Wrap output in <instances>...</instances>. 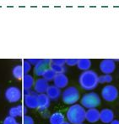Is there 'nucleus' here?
Instances as JSON below:
<instances>
[{
    "instance_id": "nucleus-24",
    "label": "nucleus",
    "mask_w": 119,
    "mask_h": 124,
    "mask_svg": "<svg viewBox=\"0 0 119 124\" xmlns=\"http://www.w3.org/2000/svg\"><path fill=\"white\" fill-rule=\"evenodd\" d=\"M21 65H22V69H23L24 75L28 74V73L30 71V70H31V65L27 61H24Z\"/></svg>"
},
{
    "instance_id": "nucleus-27",
    "label": "nucleus",
    "mask_w": 119,
    "mask_h": 124,
    "mask_svg": "<svg viewBox=\"0 0 119 124\" xmlns=\"http://www.w3.org/2000/svg\"><path fill=\"white\" fill-rule=\"evenodd\" d=\"M66 59H53L51 60V64H54V65H65Z\"/></svg>"
},
{
    "instance_id": "nucleus-32",
    "label": "nucleus",
    "mask_w": 119,
    "mask_h": 124,
    "mask_svg": "<svg viewBox=\"0 0 119 124\" xmlns=\"http://www.w3.org/2000/svg\"><path fill=\"white\" fill-rule=\"evenodd\" d=\"M80 124H85V123H80Z\"/></svg>"
},
{
    "instance_id": "nucleus-3",
    "label": "nucleus",
    "mask_w": 119,
    "mask_h": 124,
    "mask_svg": "<svg viewBox=\"0 0 119 124\" xmlns=\"http://www.w3.org/2000/svg\"><path fill=\"white\" fill-rule=\"evenodd\" d=\"M62 100L67 105H74L79 100V91L76 86H67L62 92Z\"/></svg>"
},
{
    "instance_id": "nucleus-11",
    "label": "nucleus",
    "mask_w": 119,
    "mask_h": 124,
    "mask_svg": "<svg viewBox=\"0 0 119 124\" xmlns=\"http://www.w3.org/2000/svg\"><path fill=\"white\" fill-rule=\"evenodd\" d=\"M51 104V100L48 98V96L46 95V93L44 94H38L37 96V108L38 110L44 112L47 109H48V107H50Z\"/></svg>"
},
{
    "instance_id": "nucleus-2",
    "label": "nucleus",
    "mask_w": 119,
    "mask_h": 124,
    "mask_svg": "<svg viewBox=\"0 0 119 124\" xmlns=\"http://www.w3.org/2000/svg\"><path fill=\"white\" fill-rule=\"evenodd\" d=\"M66 118L71 124H80L85 121V109L80 104L72 105L66 112Z\"/></svg>"
},
{
    "instance_id": "nucleus-15",
    "label": "nucleus",
    "mask_w": 119,
    "mask_h": 124,
    "mask_svg": "<svg viewBox=\"0 0 119 124\" xmlns=\"http://www.w3.org/2000/svg\"><path fill=\"white\" fill-rule=\"evenodd\" d=\"M46 95L48 96V98L51 101H57L62 96L61 89L58 88L54 85H49L48 88H47V92H46Z\"/></svg>"
},
{
    "instance_id": "nucleus-1",
    "label": "nucleus",
    "mask_w": 119,
    "mask_h": 124,
    "mask_svg": "<svg viewBox=\"0 0 119 124\" xmlns=\"http://www.w3.org/2000/svg\"><path fill=\"white\" fill-rule=\"evenodd\" d=\"M98 75L96 71L89 70L83 71L79 76V84L85 91H92L98 85Z\"/></svg>"
},
{
    "instance_id": "nucleus-10",
    "label": "nucleus",
    "mask_w": 119,
    "mask_h": 124,
    "mask_svg": "<svg viewBox=\"0 0 119 124\" xmlns=\"http://www.w3.org/2000/svg\"><path fill=\"white\" fill-rule=\"evenodd\" d=\"M114 120V112L111 109L104 108L101 111H100V117L99 121H100L103 123L110 124Z\"/></svg>"
},
{
    "instance_id": "nucleus-12",
    "label": "nucleus",
    "mask_w": 119,
    "mask_h": 124,
    "mask_svg": "<svg viewBox=\"0 0 119 124\" xmlns=\"http://www.w3.org/2000/svg\"><path fill=\"white\" fill-rule=\"evenodd\" d=\"M48 86L49 84L47 81H45L43 78H39L35 81L33 88H34V92L37 94H44L47 92Z\"/></svg>"
},
{
    "instance_id": "nucleus-7",
    "label": "nucleus",
    "mask_w": 119,
    "mask_h": 124,
    "mask_svg": "<svg viewBox=\"0 0 119 124\" xmlns=\"http://www.w3.org/2000/svg\"><path fill=\"white\" fill-rule=\"evenodd\" d=\"M100 70L103 75H111L116 70V62L111 59L102 60L100 63Z\"/></svg>"
},
{
    "instance_id": "nucleus-25",
    "label": "nucleus",
    "mask_w": 119,
    "mask_h": 124,
    "mask_svg": "<svg viewBox=\"0 0 119 124\" xmlns=\"http://www.w3.org/2000/svg\"><path fill=\"white\" fill-rule=\"evenodd\" d=\"M3 124H20L19 122L16 120V118L12 117L10 116H8L4 118L3 122Z\"/></svg>"
},
{
    "instance_id": "nucleus-5",
    "label": "nucleus",
    "mask_w": 119,
    "mask_h": 124,
    "mask_svg": "<svg viewBox=\"0 0 119 124\" xmlns=\"http://www.w3.org/2000/svg\"><path fill=\"white\" fill-rule=\"evenodd\" d=\"M4 96L7 101L10 103H16L20 101L22 97V92L19 87L11 85L6 89L4 92Z\"/></svg>"
},
{
    "instance_id": "nucleus-6",
    "label": "nucleus",
    "mask_w": 119,
    "mask_h": 124,
    "mask_svg": "<svg viewBox=\"0 0 119 124\" xmlns=\"http://www.w3.org/2000/svg\"><path fill=\"white\" fill-rule=\"evenodd\" d=\"M101 97L108 102H112L116 101L118 97V90L115 85H107L104 86L101 90Z\"/></svg>"
},
{
    "instance_id": "nucleus-28",
    "label": "nucleus",
    "mask_w": 119,
    "mask_h": 124,
    "mask_svg": "<svg viewBox=\"0 0 119 124\" xmlns=\"http://www.w3.org/2000/svg\"><path fill=\"white\" fill-rule=\"evenodd\" d=\"M78 61H79V59H66L65 65H69V66H74V65H77Z\"/></svg>"
},
{
    "instance_id": "nucleus-4",
    "label": "nucleus",
    "mask_w": 119,
    "mask_h": 124,
    "mask_svg": "<svg viewBox=\"0 0 119 124\" xmlns=\"http://www.w3.org/2000/svg\"><path fill=\"white\" fill-rule=\"evenodd\" d=\"M80 101H81L80 105L85 109H90L96 108V107H98L101 102V99H100V96L98 95V93L91 92L84 95Z\"/></svg>"
},
{
    "instance_id": "nucleus-8",
    "label": "nucleus",
    "mask_w": 119,
    "mask_h": 124,
    "mask_svg": "<svg viewBox=\"0 0 119 124\" xmlns=\"http://www.w3.org/2000/svg\"><path fill=\"white\" fill-rule=\"evenodd\" d=\"M51 60L49 59H40L36 65L34 66V73L37 76H42L43 73L48 68H50Z\"/></svg>"
},
{
    "instance_id": "nucleus-31",
    "label": "nucleus",
    "mask_w": 119,
    "mask_h": 124,
    "mask_svg": "<svg viewBox=\"0 0 119 124\" xmlns=\"http://www.w3.org/2000/svg\"><path fill=\"white\" fill-rule=\"evenodd\" d=\"M62 124H71V123H69L68 121H64V122H63V123H62Z\"/></svg>"
},
{
    "instance_id": "nucleus-22",
    "label": "nucleus",
    "mask_w": 119,
    "mask_h": 124,
    "mask_svg": "<svg viewBox=\"0 0 119 124\" xmlns=\"http://www.w3.org/2000/svg\"><path fill=\"white\" fill-rule=\"evenodd\" d=\"M55 76H56V74H55L50 68H48L45 72L43 73L42 78L45 80V81H47V82H49V81H53Z\"/></svg>"
},
{
    "instance_id": "nucleus-17",
    "label": "nucleus",
    "mask_w": 119,
    "mask_h": 124,
    "mask_svg": "<svg viewBox=\"0 0 119 124\" xmlns=\"http://www.w3.org/2000/svg\"><path fill=\"white\" fill-rule=\"evenodd\" d=\"M64 121L65 116L61 112H55L49 117L50 124H62Z\"/></svg>"
},
{
    "instance_id": "nucleus-18",
    "label": "nucleus",
    "mask_w": 119,
    "mask_h": 124,
    "mask_svg": "<svg viewBox=\"0 0 119 124\" xmlns=\"http://www.w3.org/2000/svg\"><path fill=\"white\" fill-rule=\"evenodd\" d=\"M23 87L24 90H31V88L34 85L35 80L32 76L29 74L24 75L23 76Z\"/></svg>"
},
{
    "instance_id": "nucleus-21",
    "label": "nucleus",
    "mask_w": 119,
    "mask_h": 124,
    "mask_svg": "<svg viewBox=\"0 0 119 124\" xmlns=\"http://www.w3.org/2000/svg\"><path fill=\"white\" fill-rule=\"evenodd\" d=\"M50 69L53 71L55 74H63L66 71V67L64 65H58L54 64H51Z\"/></svg>"
},
{
    "instance_id": "nucleus-9",
    "label": "nucleus",
    "mask_w": 119,
    "mask_h": 124,
    "mask_svg": "<svg viewBox=\"0 0 119 124\" xmlns=\"http://www.w3.org/2000/svg\"><path fill=\"white\" fill-rule=\"evenodd\" d=\"M37 96L38 94L31 91L29 94L24 95V104L25 107L30 109L37 108Z\"/></svg>"
},
{
    "instance_id": "nucleus-19",
    "label": "nucleus",
    "mask_w": 119,
    "mask_h": 124,
    "mask_svg": "<svg viewBox=\"0 0 119 124\" xmlns=\"http://www.w3.org/2000/svg\"><path fill=\"white\" fill-rule=\"evenodd\" d=\"M91 65H92V63H91V61L89 59H79L76 65L78 69H79L80 70L86 71V70H90Z\"/></svg>"
},
{
    "instance_id": "nucleus-20",
    "label": "nucleus",
    "mask_w": 119,
    "mask_h": 124,
    "mask_svg": "<svg viewBox=\"0 0 119 124\" xmlns=\"http://www.w3.org/2000/svg\"><path fill=\"white\" fill-rule=\"evenodd\" d=\"M12 75L15 79L20 80L23 78L24 73H23V69H22L21 65H16L14 66V68L12 69Z\"/></svg>"
},
{
    "instance_id": "nucleus-23",
    "label": "nucleus",
    "mask_w": 119,
    "mask_h": 124,
    "mask_svg": "<svg viewBox=\"0 0 119 124\" xmlns=\"http://www.w3.org/2000/svg\"><path fill=\"white\" fill-rule=\"evenodd\" d=\"M112 76L111 75H102L100 76L98 78V82L100 84H104V83H111L112 81Z\"/></svg>"
},
{
    "instance_id": "nucleus-14",
    "label": "nucleus",
    "mask_w": 119,
    "mask_h": 124,
    "mask_svg": "<svg viewBox=\"0 0 119 124\" xmlns=\"http://www.w3.org/2000/svg\"><path fill=\"white\" fill-rule=\"evenodd\" d=\"M100 117V111L96 108L87 109L85 111V121L89 123H97Z\"/></svg>"
},
{
    "instance_id": "nucleus-16",
    "label": "nucleus",
    "mask_w": 119,
    "mask_h": 124,
    "mask_svg": "<svg viewBox=\"0 0 119 124\" xmlns=\"http://www.w3.org/2000/svg\"><path fill=\"white\" fill-rule=\"evenodd\" d=\"M25 112H26L25 107H23L22 105H17V106H14V107H12L9 110V116L14 118L20 117Z\"/></svg>"
},
{
    "instance_id": "nucleus-30",
    "label": "nucleus",
    "mask_w": 119,
    "mask_h": 124,
    "mask_svg": "<svg viewBox=\"0 0 119 124\" xmlns=\"http://www.w3.org/2000/svg\"><path fill=\"white\" fill-rule=\"evenodd\" d=\"M110 124H119V121L118 120H116V119H114L112 122H111Z\"/></svg>"
},
{
    "instance_id": "nucleus-26",
    "label": "nucleus",
    "mask_w": 119,
    "mask_h": 124,
    "mask_svg": "<svg viewBox=\"0 0 119 124\" xmlns=\"http://www.w3.org/2000/svg\"><path fill=\"white\" fill-rule=\"evenodd\" d=\"M23 124H35V121L30 116H28V115H24Z\"/></svg>"
},
{
    "instance_id": "nucleus-29",
    "label": "nucleus",
    "mask_w": 119,
    "mask_h": 124,
    "mask_svg": "<svg viewBox=\"0 0 119 124\" xmlns=\"http://www.w3.org/2000/svg\"><path fill=\"white\" fill-rule=\"evenodd\" d=\"M39 60L40 59H29V60H26V61H28L31 65H36V64H37V62L39 61Z\"/></svg>"
},
{
    "instance_id": "nucleus-13",
    "label": "nucleus",
    "mask_w": 119,
    "mask_h": 124,
    "mask_svg": "<svg viewBox=\"0 0 119 124\" xmlns=\"http://www.w3.org/2000/svg\"><path fill=\"white\" fill-rule=\"evenodd\" d=\"M53 83L55 86H57L58 88L65 89L69 85V78L65 75V73H63V74H57L53 79Z\"/></svg>"
}]
</instances>
